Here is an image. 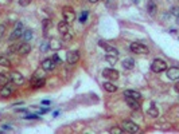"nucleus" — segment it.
<instances>
[{
  "label": "nucleus",
  "mask_w": 179,
  "mask_h": 134,
  "mask_svg": "<svg viewBox=\"0 0 179 134\" xmlns=\"http://www.w3.org/2000/svg\"><path fill=\"white\" fill-rule=\"evenodd\" d=\"M102 77H105L106 79H111V80H117L120 77L119 71L114 68H104L102 70Z\"/></svg>",
  "instance_id": "7"
},
{
  "label": "nucleus",
  "mask_w": 179,
  "mask_h": 134,
  "mask_svg": "<svg viewBox=\"0 0 179 134\" xmlns=\"http://www.w3.org/2000/svg\"><path fill=\"white\" fill-rule=\"evenodd\" d=\"M42 68H43L45 71H51V70H54V68H55V63H54V60H53L51 58L45 59V60L42 62Z\"/></svg>",
  "instance_id": "14"
},
{
  "label": "nucleus",
  "mask_w": 179,
  "mask_h": 134,
  "mask_svg": "<svg viewBox=\"0 0 179 134\" xmlns=\"http://www.w3.org/2000/svg\"><path fill=\"white\" fill-rule=\"evenodd\" d=\"M58 32L62 35L63 40H66V42H69V40L73 39V34L70 32L69 23H66L65 20H62V21H59V23H58Z\"/></svg>",
  "instance_id": "1"
},
{
  "label": "nucleus",
  "mask_w": 179,
  "mask_h": 134,
  "mask_svg": "<svg viewBox=\"0 0 179 134\" xmlns=\"http://www.w3.org/2000/svg\"><path fill=\"white\" fill-rule=\"evenodd\" d=\"M45 85H46V79L43 77H33V79H31V87L33 88H42Z\"/></svg>",
  "instance_id": "11"
},
{
  "label": "nucleus",
  "mask_w": 179,
  "mask_h": 134,
  "mask_svg": "<svg viewBox=\"0 0 179 134\" xmlns=\"http://www.w3.org/2000/svg\"><path fill=\"white\" fill-rule=\"evenodd\" d=\"M25 118H26V119H38L39 117H38V115H26Z\"/></svg>",
  "instance_id": "33"
},
{
  "label": "nucleus",
  "mask_w": 179,
  "mask_h": 134,
  "mask_svg": "<svg viewBox=\"0 0 179 134\" xmlns=\"http://www.w3.org/2000/svg\"><path fill=\"white\" fill-rule=\"evenodd\" d=\"M0 66H1V67H7V68H8V67H11V62H10L8 58L0 55Z\"/></svg>",
  "instance_id": "21"
},
{
  "label": "nucleus",
  "mask_w": 179,
  "mask_h": 134,
  "mask_svg": "<svg viewBox=\"0 0 179 134\" xmlns=\"http://www.w3.org/2000/svg\"><path fill=\"white\" fill-rule=\"evenodd\" d=\"M78 60H79V52L77 50L68 51V54H66V62H68L69 64H76Z\"/></svg>",
  "instance_id": "9"
},
{
  "label": "nucleus",
  "mask_w": 179,
  "mask_h": 134,
  "mask_svg": "<svg viewBox=\"0 0 179 134\" xmlns=\"http://www.w3.org/2000/svg\"><path fill=\"white\" fill-rule=\"evenodd\" d=\"M49 48H51V50H54V51L59 50V48H61V43L58 42L57 39H51L49 42Z\"/></svg>",
  "instance_id": "20"
},
{
  "label": "nucleus",
  "mask_w": 179,
  "mask_h": 134,
  "mask_svg": "<svg viewBox=\"0 0 179 134\" xmlns=\"http://www.w3.org/2000/svg\"><path fill=\"white\" fill-rule=\"evenodd\" d=\"M31 51V46L28 44V42H23L19 44V48H18V54L19 55H27V54H30Z\"/></svg>",
  "instance_id": "13"
},
{
  "label": "nucleus",
  "mask_w": 179,
  "mask_h": 134,
  "mask_svg": "<svg viewBox=\"0 0 179 134\" xmlns=\"http://www.w3.org/2000/svg\"><path fill=\"white\" fill-rule=\"evenodd\" d=\"M12 94H14V88H12L8 83L1 86V88H0V96H1V98H10Z\"/></svg>",
  "instance_id": "10"
},
{
  "label": "nucleus",
  "mask_w": 179,
  "mask_h": 134,
  "mask_svg": "<svg viewBox=\"0 0 179 134\" xmlns=\"http://www.w3.org/2000/svg\"><path fill=\"white\" fill-rule=\"evenodd\" d=\"M147 12H148L151 16L156 15V12H157V4L154 1V0H148V3H147Z\"/></svg>",
  "instance_id": "16"
},
{
  "label": "nucleus",
  "mask_w": 179,
  "mask_h": 134,
  "mask_svg": "<svg viewBox=\"0 0 179 134\" xmlns=\"http://www.w3.org/2000/svg\"><path fill=\"white\" fill-rule=\"evenodd\" d=\"M50 26H51V21H50V19H45V20H43V32H45V35L47 34V29H49Z\"/></svg>",
  "instance_id": "27"
},
{
  "label": "nucleus",
  "mask_w": 179,
  "mask_h": 134,
  "mask_svg": "<svg viewBox=\"0 0 179 134\" xmlns=\"http://www.w3.org/2000/svg\"><path fill=\"white\" fill-rule=\"evenodd\" d=\"M42 105H43V106H50V101H42Z\"/></svg>",
  "instance_id": "34"
},
{
  "label": "nucleus",
  "mask_w": 179,
  "mask_h": 134,
  "mask_svg": "<svg viewBox=\"0 0 179 134\" xmlns=\"http://www.w3.org/2000/svg\"><path fill=\"white\" fill-rule=\"evenodd\" d=\"M51 59H53V60H54V63H55V64H58V63H62V59H61L59 56H58V54H54V55L51 56Z\"/></svg>",
  "instance_id": "30"
},
{
  "label": "nucleus",
  "mask_w": 179,
  "mask_h": 134,
  "mask_svg": "<svg viewBox=\"0 0 179 134\" xmlns=\"http://www.w3.org/2000/svg\"><path fill=\"white\" fill-rule=\"evenodd\" d=\"M133 66H135V60H133L132 58H125L124 60H123V67H124L125 70H132Z\"/></svg>",
  "instance_id": "18"
},
{
  "label": "nucleus",
  "mask_w": 179,
  "mask_h": 134,
  "mask_svg": "<svg viewBox=\"0 0 179 134\" xmlns=\"http://www.w3.org/2000/svg\"><path fill=\"white\" fill-rule=\"evenodd\" d=\"M132 3H133V4H139V3H140V0H132Z\"/></svg>",
  "instance_id": "36"
},
{
  "label": "nucleus",
  "mask_w": 179,
  "mask_h": 134,
  "mask_svg": "<svg viewBox=\"0 0 179 134\" xmlns=\"http://www.w3.org/2000/svg\"><path fill=\"white\" fill-rule=\"evenodd\" d=\"M19 44H20V43H14V44H11L8 48H7V52H10V54H15V52H18Z\"/></svg>",
  "instance_id": "25"
},
{
  "label": "nucleus",
  "mask_w": 179,
  "mask_h": 134,
  "mask_svg": "<svg viewBox=\"0 0 179 134\" xmlns=\"http://www.w3.org/2000/svg\"><path fill=\"white\" fill-rule=\"evenodd\" d=\"M125 101H127L128 106H129L132 110H140V103H139V101L132 99V98H125Z\"/></svg>",
  "instance_id": "17"
},
{
  "label": "nucleus",
  "mask_w": 179,
  "mask_h": 134,
  "mask_svg": "<svg viewBox=\"0 0 179 134\" xmlns=\"http://www.w3.org/2000/svg\"><path fill=\"white\" fill-rule=\"evenodd\" d=\"M109 133H112V134H123V133H124V129H120V127H112L111 130H109Z\"/></svg>",
  "instance_id": "29"
},
{
  "label": "nucleus",
  "mask_w": 179,
  "mask_h": 134,
  "mask_svg": "<svg viewBox=\"0 0 179 134\" xmlns=\"http://www.w3.org/2000/svg\"><path fill=\"white\" fill-rule=\"evenodd\" d=\"M88 15H89V12H88V11H84V12L81 13V15H79V23H85V21L88 20Z\"/></svg>",
  "instance_id": "28"
},
{
  "label": "nucleus",
  "mask_w": 179,
  "mask_h": 134,
  "mask_svg": "<svg viewBox=\"0 0 179 134\" xmlns=\"http://www.w3.org/2000/svg\"><path fill=\"white\" fill-rule=\"evenodd\" d=\"M148 115H151L152 118H156L157 115H159V110H157V107L155 106H151L148 109Z\"/></svg>",
  "instance_id": "24"
},
{
  "label": "nucleus",
  "mask_w": 179,
  "mask_h": 134,
  "mask_svg": "<svg viewBox=\"0 0 179 134\" xmlns=\"http://www.w3.org/2000/svg\"><path fill=\"white\" fill-rule=\"evenodd\" d=\"M166 70H167L168 79H171V80H178L179 79V68L178 67H170V68H166Z\"/></svg>",
  "instance_id": "12"
},
{
  "label": "nucleus",
  "mask_w": 179,
  "mask_h": 134,
  "mask_svg": "<svg viewBox=\"0 0 179 134\" xmlns=\"http://www.w3.org/2000/svg\"><path fill=\"white\" fill-rule=\"evenodd\" d=\"M31 3V0H19V4L22 5V7H26V5H28Z\"/></svg>",
  "instance_id": "32"
},
{
  "label": "nucleus",
  "mask_w": 179,
  "mask_h": 134,
  "mask_svg": "<svg viewBox=\"0 0 179 134\" xmlns=\"http://www.w3.org/2000/svg\"><path fill=\"white\" fill-rule=\"evenodd\" d=\"M117 58H119V56H116V55H108V54H106V56H105L106 62H108L111 66H114V64L117 63Z\"/></svg>",
  "instance_id": "23"
},
{
  "label": "nucleus",
  "mask_w": 179,
  "mask_h": 134,
  "mask_svg": "<svg viewBox=\"0 0 179 134\" xmlns=\"http://www.w3.org/2000/svg\"><path fill=\"white\" fill-rule=\"evenodd\" d=\"M6 28H7L6 24H0V38L4 35V32H6Z\"/></svg>",
  "instance_id": "31"
},
{
  "label": "nucleus",
  "mask_w": 179,
  "mask_h": 134,
  "mask_svg": "<svg viewBox=\"0 0 179 134\" xmlns=\"http://www.w3.org/2000/svg\"><path fill=\"white\" fill-rule=\"evenodd\" d=\"M104 88H105L108 93H114V91H117V86L114 85V83H111V82L104 83Z\"/></svg>",
  "instance_id": "19"
},
{
  "label": "nucleus",
  "mask_w": 179,
  "mask_h": 134,
  "mask_svg": "<svg viewBox=\"0 0 179 134\" xmlns=\"http://www.w3.org/2000/svg\"><path fill=\"white\" fill-rule=\"evenodd\" d=\"M129 50L132 51V52L135 54H148L149 50L148 47H147L146 44H143V43L140 42H133L129 44Z\"/></svg>",
  "instance_id": "2"
},
{
  "label": "nucleus",
  "mask_w": 179,
  "mask_h": 134,
  "mask_svg": "<svg viewBox=\"0 0 179 134\" xmlns=\"http://www.w3.org/2000/svg\"><path fill=\"white\" fill-rule=\"evenodd\" d=\"M166 68H167V63H166V60H163V59H154V62L151 63V70L154 72H162V71H166Z\"/></svg>",
  "instance_id": "3"
},
{
  "label": "nucleus",
  "mask_w": 179,
  "mask_h": 134,
  "mask_svg": "<svg viewBox=\"0 0 179 134\" xmlns=\"http://www.w3.org/2000/svg\"><path fill=\"white\" fill-rule=\"evenodd\" d=\"M88 1H89V3H93V4H94V3H98L100 0H88Z\"/></svg>",
  "instance_id": "35"
},
{
  "label": "nucleus",
  "mask_w": 179,
  "mask_h": 134,
  "mask_svg": "<svg viewBox=\"0 0 179 134\" xmlns=\"http://www.w3.org/2000/svg\"><path fill=\"white\" fill-rule=\"evenodd\" d=\"M22 38H23V40H25V42H28V40H31V39H33V29H25V32H23Z\"/></svg>",
  "instance_id": "22"
},
{
  "label": "nucleus",
  "mask_w": 179,
  "mask_h": 134,
  "mask_svg": "<svg viewBox=\"0 0 179 134\" xmlns=\"http://www.w3.org/2000/svg\"><path fill=\"white\" fill-rule=\"evenodd\" d=\"M124 96L125 98H132L136 99V101H140L141 99V94L136 90H125L124 91Z\"/></svg>",
  "instance_id": "15"
},
{
  "label": "nucleus",
  "mask_w": 179,
  "mask_h": 134,
  "mask_svg": "<svg viewBox=\"0 0 179 134\" xmlns=\"http://www.w3.org/2000/svg\"><path fill=\"white\" fill-rule=\"evenodd\" d=\"M123 129H124V131H128V133H139L140 131L139 125L132 122V121H124L123 122Z\"/></svg>",
  "instance_id": "6"
},
{
  "label": "nucleus",
  "mask_w": 179,
  "mask_h": 134,
  "mask_svg": "<svg viewBox=\"0 0 179 134\" xmlns=\"http://www.w3.org/2000/svg\"><path fill=\"white\" fill-rule=\"evenodd\" d=\"M25 29L26 28H25V26H23V23H18L16 27L14 28V31H12V34L10 35V40H11V42H15V40L20 39L23 32H25Z\"/></svg>",
  "instance_id": "4"
},
{
  "label": "nucleus",
  "mask_w": 179,
  "mask_h": 134,
  "mask_svg": "<svg viewBox=\"0 0 179 134\" xmlns=\"http://www.w3.org/2000/svg\"><path fill=\"white\" fill-rule=\"evenodd\" d=\"M10 80H11L14 85L20 86V85L25 83V77H23L20 72H18V71H12L11 74H10Z\"/></svg>",
  "instance_id": "8"
},
{
  "label": "nucleus",
  "mask_w": 179,
  "mask_h": 134,
  "mask_svg": "<svg viewBox=\"0 0 179 134\" xmlns=\"http://www.w3.org/2000/svg\"><path fill=\"white\" fill-rule=\"evenodd\" d=\"M62 16H63V20H65L66 23H69V24L73 23V21L76 20V12H74L70 7H63Z\"/></svg>",
  "instance_id": "5"
},
{
  "label": "nucleus",
  "mask_w": 179,
  "mask_h": 134,
  "mask_svg": "<svg viewBox=\"0 0 179 134\" xmlns=\"http://www.w3.org/2000/svg\"><path fill=\"white\" fill-rule=\"evenodd\" d=\"M8 82H10V77H7L6 74H0V85L3 86Z\"/></svg>",
  "instance_id": "26"
}]
</instances>
